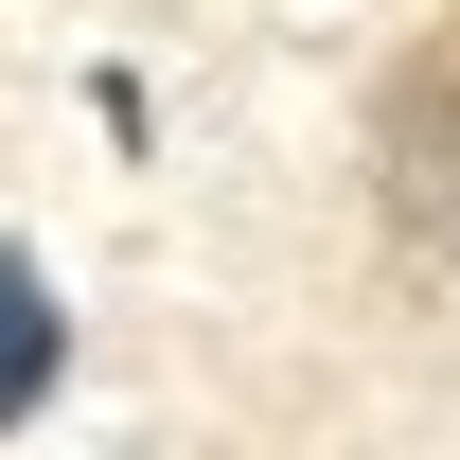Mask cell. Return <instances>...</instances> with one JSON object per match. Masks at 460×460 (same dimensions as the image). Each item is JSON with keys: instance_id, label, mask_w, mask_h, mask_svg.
<instances>
[{"instance_id": "obj_1", "label": "cell", "mask_w": 460, "mask_h": 460, "mask_svg": "<svg viewBox=\"0 0 460 460\" xmlns=\"http://www.w3.org/2000/svg\"><path fill=\"white\" fill-rule=\"evenodd\" d=\"M372 195H390V248L407 266H460V36L372 89Z\"/></svg>"}, {"instance_id": "obj_2", "label": "cell", "mask_w": 460, "mask_h": 460, "mask_svg": "<svg viewBox=\"0 0 460 460\" xmlns=\"http://www.w3.org/2000/svg\"><path fill=\"white\" fill-rule=\"evenodd\" d=\"M54 372H71V301H54V266H36V248H0V443L54 407Z\"/></svg>"}]
</instances>
